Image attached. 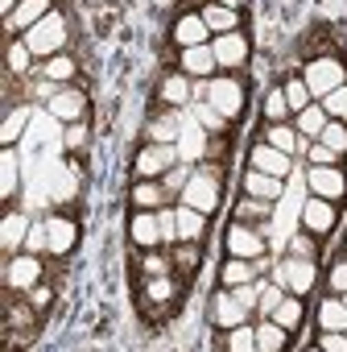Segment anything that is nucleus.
Returning <instances> with one entry per match:
<instances>
[{"label":"nucleus","instance_id":"obj_49","mask_svg":"<svg viewBox=\"0 0 347 352\" xmlns=\"http://www.w3.org/2000/svg\"><path fill=\"white\" fill-rule=\"evenodd\" d=\"M141 270H145V278L169 274V270H174V257H165V253H153V249H145V261H141Z\"/></svg>","mask_w":347,"mask_h":352},{"label":"nucleus","instance_id":"obj_6","mask_svg":"<svg viewBox=\"0 0 347 352\" xmlns=\"http://www.w3.org/2000/svg\"><path fill=\"white\" fill-rule=\"evenodd\" d=\"M182 157H178V145L174 141H149L141 153H136V162H132V170H136V179H161L165 170H174Z\"/></svg>","mask_w":347,"mask_h":352},{"label":"nucleus","instance_id":"obj_25","mask_svg":"<svg viewBox=\"0 0 347 352\" xmlns=\"http://www.w3.org/2000/svg\"><path fill=\"white\" fill-rule=\"evenodd\" d=\"M161 100H165L169 108H182V104H191V100H195L191 75H187V71H174V75H165V79H161Z\"/></svg>","mask_w":347,"mask_h":352},{"label":"nucleus","instance_id":"obj_18","mask_svg":"<svg viewBox=\"0 0 347 352\" xmlns=\"http://www.w3.org/2000/svg\"><path fill=\"white\" fill-rule=\"evenodd\" d=\"M25 236H29V220L21 212H5V220H0V249H5V257L21 253Z\"/></svg>","mask_w":347,"mask_h":352},{"label":"nucleus","instance_id":"obj_43","mask_svg":"<svg viewBox=\"0 0 347 352\" xmlns=\"http://www.w3.org/2000/svg\"><path fill=\"white\" fill-rule=\"evenodd\" d=\"M265 120L277 124V120H289V100H285V87H273L265 96Z\"/></svg>","mask_w":347,"mask_h":352},{"label":"nucleus","instance_id":"obj_29","mask_svg":"<svg viewBox=\"0 0 347 352\" xmlns=\"http://www.w3.org/2000/svg\"><path fill=\"white\" fill-rule=\"evenodd\" d=\"M269 319H277L285 331H298L302 319H306V302H302V294H289V290H285V298L277 302V311H273Z\"/></svg>","mask_w":347,"mask_h":352},{"label":"nucleus","instance_id":"obj_12","mask_svg":"<svg viewBox=\"0 0 347 352\" xmlns=\"http://www.w3.org/2000/svg\"><path fill=\"white\" fill-rule=\"evenodd\" d=\"M211 50H215L219 71H236V67L248 63V38H244L240 30H236V34H219V38H211Z\"/></svg>","mask_w":347,"mask_h":352},{"label":"nucleus","instance_id":"obj_57","mask_svg":"<svg viewBox=\"0 0 347 352\" xmlns=\"http://www.w3.org/2000/svg\"><path fill=\"white\" fill-rule=\"evenodd\" d=\"M46 302H50V294H46V290H38V286H34V307H38V311H42V307H46Z\"/></svg>","mask_w":347,"mask_h":352},{"label":"nucleus","instance_id":"obj_44","mask_svg":"<svg viewBox=\"0 0 347 352\" xmlns=\"http://www.w3.org/2000/svg\"><path fill=\"white\" fill-rule=\"evenodd\" d=\"M285 100H289V112H302L306 104H314V96H310V87H306L302 75L298 79H285Z\"/></svg>","mask_w":347,"mask_h":352},{"label":"nucleus","instance_id":"obj_14","mask_svg":"<svg viewBox=\"0 0 347 352\" xmlns=\"http://www.w3.org/2000/svg\"><path fill=\"white\" fill-rule=\"evenodd\" d=\"M211 323H215V327H224V331H228V327H236V323H248V307H244L228 286H224V290H215V298H211Z\"/></svg>","mask_w":347,"mask_h":352},{"label":"nucleus","instance_id":"obj_24","mask_svg":"<svg viewBox=\"0 0 347 352\" xmlns=\"http://www.w3.org/2000/svg\"><path fill=\"white\" fill-rule=\"evenodd\" d=\"M132 208H141V212H157V208H165V199H169V191L161 187V179H136V187H132Z\"/></svg>","mask_w":347,"mask_h":352},{"label":"nucleus","instance_id":"obj_9","mask_svg":"<svg viewBox=\"0 0 347 352\" xmlns=\"http://www.w3.org/2000/svg\"><path fill=\"white\" fill-rule=\"evenodd\" d=\"M178 157L187 162V166H195V162H203L207 157V149H211V141H207V129L195 120V112H187V120L178 124Z\"/></svg>","mask_w":347,"mask_h":352},{"label":"nucleus","instance_id":"obj_56","mask_svg":"<svg viewBox=\"0 0 347 352\" xmlns=\"http://www.w3.org/2000/svg\"><path fill=\"white\" fill-rule=\"evenodd\" d=\"M83 141H87V133H83V124L75 120V124H71V133H67V145H71V149H79Z\"/></svg>","mask_w":347,"mask_h":352},{"label":"nucleus","instance_id":"obj_50","mask_svg":"<svg viewBox=\"0 0 347 352\" xmlns=\"http://www.w3.org/2000/svg\"><path fill=\"white\" fill-rule=\"evenodd\" d=\"M187 179H191V174H187V162H178V166H174V170H165V174H161V187H165L169 195H182Z\"/></svg>","mask_w":347,"mask_h":352},{"label":"nucleus","instance_id":"obj_5","mask_svg":"<svg viewBox=\"0 0 347 352\" xmlns=\"http://www.w3.org/2000/svg\"><path fill=\"white\" fill-rule=\"evenodd\" d=\"M207 104H215L228 120H236V116L244 112V104H248L244 83H240L236 75H211V79H207Z\"/></svg>","mask_w":347,"mask_h":352},{"label":"nucleus","instance_id":"obj_34","mask_svg":"<svg viewBox=\"0 0 347 352\" xmlns=\"http://www.w3.org/2000/svg\"><path fill=\"white\" fill-rule=\"evenodd\" d=\"M191 112H195V120H199L207 133H228V124H232V120H228L215 104H207V100H191Z\"/></svg>","mask_w":347,"mask_h":352},{"label":"nucleus","instance_id":"obj_20","mask_svg":"<svg viewBox=\"0 0 347 352\" xmlns=\"http://www.w3.org/2000/svg\"><path fill=\"white\" fill-rule=\"evenodd\" d=\"M46 232H50V253L54 257H67L75 249V241H79V224L67 220V216H50L46 220Z\"/></svg>","mask_w":347,"mask_h":352},{"label":"nucleus","instance_id":"obj_51","mask_svg":"<svg viewBox=\"0 0 347 352\" xmlns=\"http://www.w3.org/2000/svg\"><path fill=\"white\" fill-rule=\"evenodd\" d=\"M157 224H161V241L165 245L178 241V216H174V208H157Z\"/></svg>","mask_w":347,"mask_h":352},{"label":"nucleus","instance_id":"obj_53","mask_svg":"<svg viewBox=\"0 0 347 352\" xmlns=\"http://www.w3.org/2000/svg\"><path fill=\"white\" fill-rule=\"evenodd\" d=\"M326 286H331V294H347V257L326 270Z\"/></svg>","mask_w":347,"mask_h":352},{"label":"nucleus","instance_id":"obj_23","mask_svg":"<svg viewBox=\"0 0 347 352\" xmlns=\"http://www.w3.org/2000/svg\"><path fill=\"white\" fill-rule=\"evenodd\" d=\"M199 13H203L211 38H219V34H236V30H240V9H228V5H215V0H211V5H203Z\"/></svg>","mask_w":347,"mask_h":352},{"label":"nucleus","instance_id":"obj_32","mask_svg":"<svg viewBox=\"0 0 347 352\" xmlns=\"http://www.w3.org/2000/svg\"><path fill=\"white\" fill-rule=\"evenodd\" d=\"M256 261H248V257H228L224 261V270H219V282L224 286H240V282H256Z\"/></svg>","mask_w":347,"mask_h":352},{"label":"nucleus","instance_id":"obj_17","mask_svg":"<svg viewBox=\"0 0 347 352\" xmlns=\"http://www.w3.org/2000/svg\"><path fill=\"white\" fill-rule=\"evenodd\" d=\"M128 236H132L136 249H157V245H165V241H161L157 212H141V208H136V216L128 220Z\"/></svg>","mask_w":347,"mask_h":352},{"label":"nucleus","instance_id":"obj_11","mask_svg":"<svg viewBox=\"0 0 347 352\" xmlns=\"http://www.w3.org/2000/svg\"><path fill=\"white\" fill-rule=\"evenodd\" d=\"M306 187H310V195H322V199H343L347 195V179H343L339 166H310Z\"/></svg>","mask_w":347,"mask_h":352},{"label":"nucleus","instance_id":"obj_38","mask_svg":"<svg viewBox=\"0 0 347 352\" xmlns=\"http://www.w3.org/2000/svg\"><path fill=\"white\" fill-rule=\"evenodd\" d=\"M199 261H203V253H199V241H174V270H187V274H195V270H199Z\"/></svg>","mask_w":347,"mask_h":352},{"label":"nucleus","instance_id":"obj_40","mask_svg":"<svg viewBox=\"0 0 347 352\" xmlns=\"http://www.w3.org/2000/svg\"><path fill=\"white\" fill-rule=\"evenodd\" d=\"M174 294H178V286H174V278H169V274L145 278V302H169Z\"/></svg>","mask_w":347,"mask_h":352},{"label":"nucleus","instance_id":"obj_33","mask_svg":"<svg viewBox=\"0 0 347 352\" xmlns=\"http://www.w3.org/2000/svg\"><path fill=\"white\" fill-rule=\"evenodd\" d=\"M289 336H294V331H285L277 319H261V327H256V348H261V352H281V348L289 344Z\"/></svg>","mask_w":347,"mask_h":352},{"label":"nucleus","instance_id":"obj_13","mask_svg":"<svg viewBox=\"0 0 347 352\" xmlns=\"http://www.w3.org/2000/svg\"><path fill=\"white\" fill-rule=\"evenodd\" d=\"M46 108H50V116H54V120L75 124V120H83V116H87V96H83V91H75V87H62V91H54V96L46 100Z\"/></svg>","mask_w":347,"mask_h":352},{"label":"nucleus","instance_id":"obj_45","mask_svg":"<svg viewBox=\"0 0 347 352\" xmlns=\"http://www.w3.org/2000/svg\"><path fill=\"white\" fill-rule=\"evenodd\" d=\"M281 298H285V286H277V282L269 278V282H261V298H256V311L269 319V315L277 311V302H281Z\"/></svg>","mask_w":347,"mask_h":352},{"label":"nucleus","instance_id":"obj_2","mask_svg":"<svg viewBox=\"0 0 347 352\" xmlns=\"http://www.w3.org/2000/svg\"><path fill=\"white\" fill-rule=\"evenodd\" d=\"M273 282L277 286H285L289 294H310L314 286H318V261L314 257H298V253H285V261L273 270Z\"/></svg>","mask_w":347,"mask_h":352},{"label":"nucleus","instance_id":"obj_47","mask_svg":"<svg viewBox=\"0 0 347 352\" xmlns=\"http://www.w3.org/2000/svg\"><path fill=\"white\" fill-rule=\"evenodd\" d=\"M318 141H326L331 149L347 153V120H326V129L318 133Z\"/></svg>","mask_w":347,"mask_h":352},{"label":"nucleus","instance_id":"obj_28","mask_svg":"<svg viewBox=\"0 0 347 352\" xmlns=\"http://www.w3.org/2000/svg\"><path fill=\"white\" fill-rule=\"evenodd\" d=\"M318 327L322 331H347V302L339 294H326L318 302Z\"/></svg>","mask_w":347,"mask_h":352},{"label":"nucleus","instance_id":"obj_46","mask_svg":"<svg viewBox=\"0 0 347 352\" xmlns=\"http://www.w3.org/2000/svg\"><path fill=\"white\" fill-rule=\"evenodd\" d=\"M306 157H310V166H339V149H331L326 141H310L306 145Z\"/></svg>","mask_w":347,"mask_h":352},{"label":"nucleus","instance_id":"obj_16","mask_svg":"<svg viewBox=\"0 0 347 352\" xmlns=\"http://www.w3.org/2000/svg\"><path fill=\"white\" fill-rule=\"evenodd\" d=\"M191 79H211L215 71H219V63H215V50H211V42H203V46H187L182 50V63H178Z\"/></svg>","mask_w":347,"mask_h":352},{"label":"nucleus","instance_id":"obj_30","mask_svg":"<svg viewBox=\"0 0 347 352\" xmlns=\"http://www.w3.org/2000/svg\"><path fill=\"white\" fill-rule=\"evenodd\" d=\"M265 141H269V145H277V149H281V153H289V157L302 149V133H298L289 120H277V124H269V129H265Z\"/></svg>","mask_w":347,"mask_h":352},{"label":"nucleus","instance_id":"obj_37","mask_svg":"<svg viewBox=\"0 0 347 352\" xmlns=\"http://www.w3.org/2000/svg\"><path fill=\"white\" fill-rule=\"evenodd\" d=\"M273 216V204L269 199H252V195H244V204L236 208V220L240 224H265Z\"/></svg>","mask_w":347,"mask_h":352},{"label":"nucleus","instance_id":"obj_21","mask_svg":"<svg viewBox=\"0 0 347 352\" xmlns=\"http://www.w3.org/2000/svg\"><path fill=\"white\" fill-rule=\"evenodd\" d=\"M174 42H178L182 50H187V46H203V42H211V30H207L203 13H187V17L174 21Z\"/></svg>","mask_w":347,"mask_h":352},{"label":"nucleus","instance_id":"obj_10","mask_svg":"<svg viewBox=\"0 0 347 352\" xmlns=\"http://www.w3.org/2000/svg\"><path fill=\"white\" fill-rule=\"evenodd\" d=\"M228 257H248V261H256V257H265L269 253V241H265V232L261 228H248V224H232L228 228Z\"/></svg>","mask_w":347,"mask_h":352},{"label":"nucleus","instance_id":"obj_42","mask_svg":"<svg viewBox=\"0 0 347 352\" xmlns=\"http://www.w3.org/2000/svg\"><path fill=\"white\" fill-rule=\"evenodd\" d=\"M178 116H157V120H149V129H145V137L149 141H178Z\"/></svg>","mask_w":347,"mask_h":352},{"label":"nucleus","instance_id":"obj_4","mask_svg":"<svg viewBox=\"0 0 347 352\" xmlns=\"http://www.w3.org/2000/svg\"><path fill=\"white\" fill-rule=\"evenodd\" d=\"M302 79H306L310 96H314V100H322V96H331L335 87H343V83H347V71H343V63H339V58H310V63L302 67Z\"/></svg>","mask_w":347,"mask_h":352},{"label":"nucleus","instance_id":"obj_31","mask_svg":"<svg viewBox=\"0 0 347 352\" xmlns=\"http://www.w3.org/2000/svg\"><path fill=\"white\" fill-rule=\"evenodd\" d=\"M17 183H21V166H17L13 145H5V153H0V199H13Z\"/></svg>","mask_w":347,"mask_h":352},{"label":"nucleus","instance_id":"obj_58","mask_svg":"<svg viewBox=\"0 0 347 352\" xmlns=\"http://www.w3.org/2000/svg\"><path fill=\"white\" fill-rule=\"evenodd\" d=\"M17 5H21V0H0V9H5V17H9V13H13Z\"/></svg>","mask_w":347,"mask_h":352},{"label":"nucleus","instance_id":"obj_19","mask_svg":"<svg viewBox=\"0 0 347 352\" xmlns=\"http://www.w3.org/2000/svg\"><path fill=\"white\" fill-rule=\"evenodd\" d=\"M281 183H285V179H277V174H265V170H252V166H248V174H244V195L277 204V199H281V191H285Z\"/></svg>","mask_w":347,"mask_h":352},{"label":"nucleus","instance_id":"obj_54","mask_svg":"<svg viewBox=\"0 0 347 352\" xmlns=\"http://www.w3.org/2000/svg\"><path fill=\"white\" fill-rule=\"evenodd\" d=\"M318 348L322 352H347V331H322L318 336Z\"/></svg>","mask_w":347,"mask_h":352},{"label":"nucleus","instance_id":"obj_55","mask_svg":"<svg viewBox=\"0 0 347 352\" xmlns=\"http://www.w3.org/2000/svg\"><path fill=\"white\" fill-rule=\"evenodd\" d=\"M314 241H318V236L302 232V236H294V241H289V253H298V257H314Z\"/></svg>","mask_w":347,"mask_h":352},{"label":"nucleus","instance_id":"obj_52","mask_svg":"<svg viewBox=\"0 0 347 352\" xmlns=\"http://www.w3.org/2000/svg\"><path fill=\"white\" fill-rule=\"evenodd\" d=\"M25 249L29 253H50V232H46V224H29V236H25Z\"/></svg>","mask_w":347,"mask_h":352},{"label":"nucleus","instance_id":"obj_36","mask_svg":"<svg viewBox=\"0 0 347 352\" xmlns=\"http://www.w3.org/2000/svg\"><path fill=\"white\" fill-rule=\"evenodd\" d=\"M29 63H34V50L25 46V38H13V42L5 46V67H9V75H25Z\"/></svg>","mask_w":347,"mask_h":352},{"label":"nucleus","instance_id":"obj_3","mask_svg":"<svg viewBox=\"0 0 347 352\" xmlns=\"http://www.w3.org/2000/svg\"><path fill=\"white\" fill-rule=\"evenodd\" d=\"M178 204H191V208H199V212H207V216L219 208V179H215V170H211V166L191 170V179H187Z\"/></svg>","mask_w":347,"mask_h":352},{"label":"nucleus","instance_id":"obj_60","mask_svg":"<svg viewBox=\"0 0 347 352\" xmlns=\"http://www.w3.org/2000/svg\"><path fill=\"white\" fill-rule=\"evenodd\" d=\"M343 257H347V241H343Z\"/></svg>","mask_w":347,"mask_h":352},{"label":"nucleus","instance_id":"obj_61","mask_svg":"<svg viewBox=\"0 0 347 352\" xmlns=\"http://www.w3.org/2000/svg\"><path fill=\"white\" fill-rule=\"evenodd\" d=\"M339 298H343V302H347V294H339Z\"/></svg>","mask_w":347,"mask_h":352},{"label":"nucleus","instance_id":"obj_27","mask_svg":"<svg viewBox=\"0 0 347 352\" xmlns=\"http://www.w3.org/2000/svg\"><path fill=\"white\" fill-rule=\"evenodd\" d=\"M174 216H178V241H199L207 232V212H199L191 204H178Z\"/></svg>","mask_w":347,"mask_h":352},{"label":"nucleus","instance_id":"obj_59","mask_svg":"<svg viewBox=\"0 0 347 352\" xmlns=\"http://www.w3.org/2000/svg\"><path fill=\"white\" fill-rule=\"evenodd\" d=\"M215 5H228V9H240V5H244V0H215Z\"/></svg>","mask_w":347,"mask_h":352},{"label":"nucleus","instance_id":"obj_8","mask_svg":"<svg viewBox=\"0 0 347 352\" xmlns=\"http://www.w3.org/2000/svg\"><path fill=\"white\" fill-rule=\"evenodd\" d=\"M335 224H339V208H335V199H322V195H310L306 204H302V232H310V236H331L335 232Z\"/></svg>","mask_w":347,"mask_h":352},{"label":"nucleus","instance_id":"obj_35","mask_svg":"<svg viewBox=\"0 0 347 352\" xmlns=\"http://www.w3.org/2000/svg\"><path fill=\"white\" fill-rule=\"evenodd\" d=\"M25 124H29V108H25V104H21V108H9L5 124H0V145H17L21 133H25Z\"/></svg>","mask_w":347,"mask_h":352},{"label":"nucleus","instance_id":"obj_7","mask_svg":"<svg viewBox=\"0 0 347 352\" xmlns=\"http://www.w3.org/2000/svg\"><path fill=\"white\" fill-rule=\"evenodd\" d=\"M38 282H42V257H38V253L21 249V253L5 257V286H9L13 294H25V290H34Z\"/></svg>","mask_w":347,"mask_h":352},{"label":"nucleus","instance_id":"obj_41","mask_svg":"<svg viewBox=\"0 0 347 352\" xmlns=\"http://www.w3.org/2000/svg\"><path fill=\"white\" fill-rule=\"evenodd\" d=\"M224 348H232V352H252V348H256V327H248V323H236V327H228V336H224Z\"/></svg>","mask_w":347,"mask_h":352},{"label":"nucleus","instance_id":"obj_22","mask_svg":"<svg viewBox=\"0 0 347 352\" xmlns=\"http://www.w3.org/2000/svg\"><path fill=\"white\" fill-rule=\"evenodd\" d=\"M252 170H265V174H277V179H285L289 174V153H281L277 145H269V141H261L256 149H252V162H248Z\"/></svg>","mask_w":347,"mask_h":352},{"label":"nucleus","instance_id":"obj_1","mask_svg":"<svg viewBox=\"0 0 347 352\" xmlns=\"http://www.w3.org/2000/svg\"><path fill=\"white\" fill-rule=\"evenodd\" d=\"M25 46L34 50V58H54V54H62L67 50V17L54 9V13H46L29 34H25Z\"/></svg>","mask_w":347,"mask_h":352},{"label":"nucleus","instance_id":"obj_26","mask_svg":"<svg viewBox=\"0 0 347 352\" xmlns=\"http://www.w3.org/2000/svg\"><path fill=\"white\" fill-rule=\"evenodd\" d=\"M326 120H331V116H326V108H322L318 100H314V104H306L302 112H294V129H298L306 141H318V133L326 129Z\"/></svg>","mask_w":347,"mask_h":352},{"label":"nucleus","instance_id":"obj_39","mask_svg":"<svg viewBox=\"0 0 347 352\" xmlns=\"http://www.w3.org/2000/svg\"><path fill=\"white\" fill-rule=\"evenodd\" d=\"M75 58L71 54H54V58H46V67H42V75L50 79V83H71L75 79Z\"/></svg>","mask_w":347,"mask_h":352},{"label":"nucleus","instance_id":"obj_15","mask_svg":"<svg viewBox=\"0 0 347 352\" xmlns=\"http://www.w3.org/2000/svg\"><path fill=\"white\" fill-rule=\"evenodd\" d=\"M46 13H54V0H21V5L5 17V30L9 34H29Z\"/></svg>","mask_w":347,"mask_h":352},{"label":"nucleus","instance_id":"obj_48","mask_svg":"<svg viewBox=\"0 0 347 352\" xmlns=\"http://www.w3.org/2000/svg\"><path fill=\"white\" fill-rule=\"evenodd\" d=\"M318 104L326 108V116H331V120H347V83H343V87H335L331 96H322Z\"/></svg>","mask_w":347,"mask_h":352}]
</instances>
